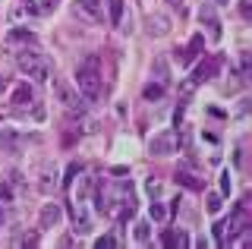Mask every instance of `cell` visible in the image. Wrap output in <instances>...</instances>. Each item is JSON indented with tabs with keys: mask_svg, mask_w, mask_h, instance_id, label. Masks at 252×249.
<instances>
[{
	"mask_svg": "<svg viewBox=\"0 0 252 249\" xmlns=\"http://www.w3.org/2000/svg\"><path fill=\"white\" fill-rule=\"evenodd\" d=\"M155 73H158V79H167V66H164V60H155Z\"/></svg>",
	"mask_w": 252,
	"mask_h": 249,
	"instance_id": "cell-26",
	"label": "cell"
},
{
	"mask_svg": "<svg viewBox=\"0 0 252 249\" xmlns=\"http://www.w3.org/2000/svg\"><path fill=\"white\" fill-rule=\"evenodd\" d=\"M170 3H177V0H170Z\"/></svg>",
	"mask_w": 252,
	"mask_h": 249,
	"instance_id": "cell-33",
	"label": "cell"
},
{
	"mask_svg": "<svg viewBox=\"0 0 252 249\" xmlns=\"http://www.w3.org/2000/svg\"><path fill=\"white\" fill-rule=\"evenodd\" d=\"M13 104H16V107H26V104H32V89H29V85L16 89V95H13Z\"/></svg>",
	"mask_w": 252,
	"mask_h": 249,
	"instance_id": "cell-17",
	"label": "cell"
},
{
	"mask_svg": "<svg viewBox=\"0 0 252 249\" xmlns=\"http://www.w3.org/2000/svg\"><path fill=\"white\" fill-rule=\"evenodd\" d=\"M164 246H189V237L183 230H177V233H164Z\"/></svg>",
	"mask_w": 252,
	"mask_h": 249,
	"instance_id": "cell-16",
	"label": "cell"
},
{
	"mask_svg": "<svg viewBox=\"0 0 252 249\" xmlns=\"http://www.w3.org/2000/svg\"><path fill=\"white\" fill-rule=\"evenodd\" d=\"M145 29H148V35H152V38H164V35L170 32V19L161 16V13H152V16L145 19Z\"/></svg>",
	"mask_w": 252,
	"mask_h": 249,
	"instance_id": "cell-10",
	"label": "cell"
},
{
	"mask_svg": "<svg viewBox=\"0 0 252 249\" xmlns=\"http://www.w3.org/2000/svg\"><path fill=\"white\" fill-rule=\"evenodd\" d=\"M132 237H136V243H148V240H152V224L139 221L136 227H132Z\"/></svg>",
	"mask_w": 252,
	"mask_h": 249,
	"instance_id": "cell-14",
	"label": "cell"
},
{
	"mask_svg": "<svg viewBox=\"0 0 252 249\" xmlns=\"http://www.w3.org/2000/svg\"><path fill=\"white\" fill-rule=\"evenodd\" d=\"M76 13H82L92 22H104V6L101 0H76Z\"/></svg>",
	"mask_w": 252,
	"mask_h": 249,
	"instance_id": "cell-8",
	"label": "cell"
},
{
	"mask_svg": "<svg viewBox=\"0 0 252 249\" xmlns=\"http://www.w3.org/2000/svg\"><path fill=\"white\" fill-rule=\"evenodd\" d=\"M6 89H10V79H6V76H0V95H3Z\"/></svg>",
	"mask_w": 252,
	"mask_h": 249,
	"instance_id": "cell-32",
	"label": "cell"
},
{
	"mask_svg": "<svg viewBox=\"0 0 252 249\" xmlns=\"http://www.w3.org/2000/svg\"><path fill=\"white\" fill-rule=\"evenodd\" d=\"M57 186H60V174H57V167H54L51 161H44V164L38 167V189H41L44 196H51V192H57Z\"/></svg>",
	"mask_w": 252,
	"mask_h": 249,
	"instance_id": "cell-5",
	"label": "cell"
},
{
	"mask_svg": "<svg viewBox=\"0 0 252 249\" xmlns=\"http://www.w3.org/2000/svg\"><path fill=\"white\" fill-rule=\"evenodd\" d=\"M16 63H19V69L29 76V79H35V82H47V76H51V66H47V60H44V54L41 51H35V48H26V51H19V57H16Z\"/></svg>",
	"mask_w": 252,
	"mask_h": 249,
	"instance_id": "cell-2",
	"label": "cell"
},
{
	"mask_svg": "<svg viewBox=\"0 0 252 249\" xmlns=\"http://www.w3.org/2000/svg\"><path fill=\"white\" fill-rule=\"evenodd\" d=\"M107 19H110V26H120V19H123V0H107Z\"/></svg>",
	"mask_w": 252,
	"mask_h": 249,
	"instance_id": "cell-13",
	"label": "cell"
},
{
	"mask_svg": "<svg viewBox=\"0 0 252 249\" xmlns=\"http://www.w3.org/2000/svg\"><path fill=\"white\" fill-rule=\"evenodd\" d=\"M94 246H98V249H114V246H117V237H110V233H104V237H101Z\"/></svg>",
	"mask_w": 252,
	"mask_h": 249,
	"instance_id": "cell-23",
	"label": "cell"
},
{
	"mask_svg": "<svg viewBox=\"0 0 252 249\" xmlns=\"http://www.w3.org/2000/svg\"><path fill=\"white\" fill-rule=\"evenodd\" d=\"M54 98H57V104H63L69 114H79L85 117V104H82V95H79V89H73L66 79H54Z\"/></svg>",
	"mask_w": 252,
	"mask_h": 249,
	"instance_id": "cell-3",
	"label": "cell"
},
{
	"mask_svg": "<svg viewBox=\"0 0 252 249\" xmlns=\"http://www.w3.org/2000/svg\"><path fill=\"white\" fill-rule=\"evenodd\" d=\"M145 189H148V192H152V196H158V192H161V183H158V180H155V177H152V180H148V183H145Z\"/></svg>",
	"mask_w": 252,
	"mask_h": 249,
	"instance_id": "cell-28",
	"label": "cell"
},
{
	"mask_svg": "<svg viewBox=\"0 0 252 249\" xmlns=\"http://www.w3.org/2000/svg\"><path fill=\"white\" fill-rule=\"evenodd\" d=\"M220 202H224V199H220V192H208V205H205V208H208V215H218L220 212Z\"/></svg>",
	"mask_w": 252,
	"mask_h": 249,
	"instance_id": "cell-20",
	"label": "cell"
},
{
	"mask_svg": "<svg viewBox=\"0 0 252 249\" xmlns=\"http://www.w3.org/2000/svg\"><path fill=\"white\" fill-rule=\"evenodd\" d=\"M202 44H205V38H202V35H195L192 41H189V48H186V51H177V54H180V63H192V60L199 57Z\"/></svg>",
	"mask_w": 252,
	"mask_h": 249,
	"instance_id": "cell-11",
	"label": "cell"
},
{
	"mask_svg": "<svg viewBox=\"0 0 252 249\" xmlns=\"http://www.w3.org/2000/svg\"><path fill=\"white\" fill-rule=\"evenodd\" d=\"M0 202H3V205H6V202H13V189L6 183H0Z\"/></svg>",
	"mask_w": 252,
	"mask_h": 249,
	"instance_id": "cell-24",
	"label": "cell"
},
{
	"mask_svg": "<svg viewBox=\"0 0 252 249\" xmlns=\"http://www.w3.org/2000/svg\"><path fill=\"white\" fill-rule=\"evenodd\" d=\"M148 218H152V221H167V208H164L161 202H152V205H148Z\"/></svg>",
	"mask_w": 252,
	"mask_h": 249,
	"instance_id": "cell-19",
	"label": "cell"
},
{
	"mask_svg": "<svg viewBox=\"0 0 252 249\" xmlns=\"http://www.w3.org/2000/svg\"><path fill=\"white\" fill-rule=\"evenodd\" d=\"M38 243V233H26V237H22V246H35Z\"/></svg>",
	"mask_w": 252,
	"mask_h": 249,
	"instance_id": "cell-30",
	"label": "cell"
},
{
	"mask_svg": "<svg viewBox=\"0 0 252 249\" xmlns=\"http://www.w3.org/2000/svg\"><path fill=\"white\" fill-rule=\"evenodd\" d=\"M10 38H13V41H35V35H32V32H26V29H13V32H10Z\"/></svg>",
	"mask_w": 252,
	"mask_h": 249,
	"instance_id": "cell-21",
	"label": "cell"
},
{
	"mask_svg": "<svg viewBox=\"0 0 252 249\" xmlns=\"http://www.w3.org/2000/svg\"><path fill=\"white\" fill-rule=\"evenodd\" d=\"M177 180L183 183V186H189V189H202V186H205L199 177H195L192 170H186V167H180V170H177Z\"/></svg>",
	"mask_w": 252,
	"mask_h": 249,
	"instance_id": "cell-12",
	"label": "cell"
},
{
	"mask_svg": "<svg viewBox=\"0 0 252 249\" xmlns=\"http://www.w3.org/2000/svg\"><path fill=\"white\" fill-rule=\"evenodd\" d=\"M41 230H51L57 227V224L63 221V205H57V202H47V205H41Z\"/></svg>",
	"mask_w": 252,
	"mask_h": 249,
	"instance_id": "cell-7",
	"label": "cell"
},
{
	"mask_svg": "<svg viewBox=\"0 0 252 249\" xmlns=\"http://www.w3.org/2000/svg\"><path fill=\"white\" fill-rule=\"evenodd\" d=\"M233 189V180H230V170H220V192H224V196H227V192H230Z\"/></svg>",
	"mask_w": 252,
	"mask_h": 249,
	"instance_id": "cell-22",
	"label": "cell"
},
{
	"mask_svg": "<svg viewBox=\"0 0 252 249\" xmlns=\"http://www.w3.org/2000/svg\"><path fill=\"white\" fill-rule=\"evenodd\" d=\"M3 145H6V152H16V136L6 133V136H3Z\"/></svg>",
	"mask_w": 252,
	"mask_h": 249,
	"instance_id": "cell-29",
	"label": "cell"
},
{
	"mask_svg": "<svg viewBox=\"0 0 252 249\" xmlns=\"http://www.w3.org/2000/svg\"><path fill=\"white\" fill-rule=\"evenodd\" d=\"M3 224H6V205L0 202V230H3Z\"/></svg>",
	"mask_w": 252,
	"mask_h": 249,
	"instance_id": "cell-31",
	"label": "cell"
},
{
	"mask_svg": "<svg viewBox=\"0 0 252 249\" xmlns=\"http://www.w3.org/2000/svg\"><path fill=\"white\" fill-rule=\"evenodd\" d=\"M233 164H236V167L246 164V149H243V145H240V149H236V155H233Z\"/></svg>",
	"mask_w": 252,
	"mask_h": 249,
	"instance_id": "cell-27",
	"label": "cell"
},
{
	"mask_svg": "<svg viewBox=\"0 0 252 249\" xmlns=\"http://www.w3.org/2000/svg\"><path fill=\"white\" fill-rule=\"evenodd\" d=\"M73 227H76L79 237L92 233V215H89V208H85V202H79V205L73 208Z\"/></svg>",
	"mask_w": 252,
	"mask_h": 249,
	"instance_id": "cell-9",
	"label": "cell"
},
{
	"mask_svg": "<svg viewBox=\"0 0 252 249\" xmlns=\"http://www.w3.org/2000/svg\"><path fill=\"white\" fill-rule=\"evenodd\" d=\"M76 89L85 101H94L101 95V73H98V57H85V63H79L76 69Z\"/></svg>",
	"mask_w": 252,
	"mask_h": 249,
	"instance_id": "cell-1",
	"label": "cell"
},
{
	"mask_svg": "<svg viewBox=\"0 0 252 249\" xmlns=\"http://www.w3.org/2000/svg\"><path fill=\"white\" fill-rule=\"evenodd\" d=\"M92 189H94V180H92V177H82V180H79V186H76V199L85 202V199L92 196Z\"/></svg>",
	"mask_w": 252,
	"mask_h": 249,
	"instance_id": "cell-15",
	"label": "cell"
},
{
	"mask_svg": "<svg viewBox=\"0 0 252 249\" xmlns=\"http://www.w3.org/2000/svg\"><path fill=\"white\" fill-rule=\"evenodd\" d=\"M148 152H152L155 158H167V155H173V152H177V133H173V129L158 133L152 139V145H148Z\"/></svg>",
	"mask_w": 252,
	"mask_h": 249,
	"instance_id": "cell-4",
	"label": "cell"
},
{
	"mask_svg": "<svg viewBox=\"0 0 252 249\" xmlns=\"http://www.w3.org/2000/svg\"><path fill=\"white\" fill-rule=\"evenodd\" d=\"M220 63H224V60L218 57V54H211V57H205L199 66H195V76H192V82L199 85V82H208V79H215L218 76V69H220Z\"/></svg>",
	"mask_w": 252,
	"mask_h": 249,
	"instance_id": "cell-6",
	"label": "cell"
},
{
	"mask_svg": "<svg viewBox=\"0 0 252 249\" xmlns=\"http://www.w3.org/2000/svg\"><path fill=\"white\" fill-rule=\"evenodd\" d=\"M38 13H51V10H57V0H38Z\"/></svg>",
	"mask_w": 252,
	"mask_h": 249,
	"instance_id": "cell-25",
	"label": "cell"
},
{
	"mask_svg": "<svg viewBox=\"0 0 252 249\" xmlns=\"http://www.w3.org/2000/svg\"><path fill=\"white\" fill-rule=\"evenodd\" d=\"M142 95H145V101H158V98L164 95V82H148Z\"/></svg>",
	"mask_w": 252,
	"mask_h": 249,
	"instance_id": "cell-18",
	"label": "cell"
}]
</instances>
